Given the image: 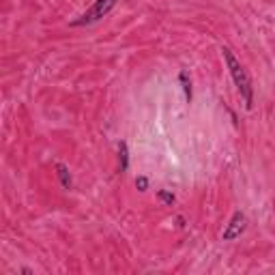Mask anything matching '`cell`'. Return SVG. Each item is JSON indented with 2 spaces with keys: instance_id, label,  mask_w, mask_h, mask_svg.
<instances>
[{
  "instance_id": "2",
  "label": "cell",
  "mask_w": 275,
  "mask_h": 275,
  "mask_svg": "<svg viewBox=\"0 0 275 275\" xmlns=\"http://www.w3.org/2000/svg\"><path fill=\"white\" fill-rule=\"evenodd\" d=\"M120 3V0H95V3L88 7V9L80 15L78 20H74L69 24V26H74V28H78V26H88V24H95V22H99V20H103L106 15H110L112 13V9Z\"/></svg>"
},
{
  "instance_id": "1",
  "label": "cell",
  "mask_w": 275,
  "mask_h": 275,
  "mask_svg": "<svg viewBox=\"0 0 275 275\" xmlns=\"http://www.w3.org/2000/svg\"><path fill=\"white\" fill-rule=\"evenodd\" d=\"M222 56H224L226 67H228V71H230V76L234 80V84H237V88H239L241 97H243L245 108L252 110V106H254V86H252V80H249V74L243 69V64L239 62L237 56L232 54L230 47H222Z\"/></svg>"
},
{
  "instance_id": "5",
  "label": "cell",
  "mask_w": 275,
  "mask_h": 275,
  "mask_svg": "<svg viewBox=\"0 0 275 275\" xmlns=\"http://www.w3.org/2000/svg\"><path fill=\"white\" fill-rule=\"evenodd\" d=\"M118 172L123 174L129 170V147H127V142H118Z\"/></svg>"
},
{
  "instance_id": "6",
  "label": "cell",
  "mask_w": 275,
  "mask_h": 275,
  "mask_svg": "<svg viewBox=\"0 0 275 275\" xmlns=\"http://www.w3.org/2000/svg\"><path fill=\"white\" fill-rule=\"evenodd\" d=\"M179 82H181V86H183V93H185V99H187V103H191V99H193V88H191V80H189V74L187 71H181L179 74Z\"/></svg>"
},
{
  "instance_id": "7",
  "label": "cell",
  "mask_w": 275,
  "mask_h": 275,
  "mask_svg": "<svg viewBox=\"0 0 275 275\" xmlns=\"http://www.w3.org/2000/svg\"><path fill=\"white\" fill-rule=\"evenodd\" d=\"M157 198H159V202H164L166 207H172V204H174V200H176V198H174V193H172V191H168V189H159V191H157Z\"/></svg>"
},
{
  "instance_id": "3",
  "label": "cell",
  "mask_w": 275,
  "mask_h": 275,
  "mask_svg": "<svg viewBox=\"0 0 275 275\" xmlns=\"http://www.w3.org/2000/svg\"><path fill=\"white\" fill-rule=\"evenodd\" d=\"M247 228V215L243 211H234V215L230 217V222L226 224V228L222 232V241H234L239 239L241 234Z\"/></svg>"
},
{
  "instance_id": "8",
  "label": "cell",
  "mask_w": 275,
  "mask_h": 275,
  "mask_svg": "<svg viewBox=\"0 0 275 275\" xmlns=\"http://www.w3.org/2000/svg\"><path fill=\"white\" fill-rule=\"evenodd\" d=\"M135 187H138V191H147L149 189V179H147V176H138Z\"/></svg>"
},
{
  "instance_id": "4",
  "label": "cell",
  "mask_w": 275,
  "mask_h": 275,
  "mask_svg": "<svg viewBox=\"0 0 275 275\" xmlns=\"http://www.w3.org/2000/svg\"><path fill=\"white\" fill-rule=\"evenodd\" d=\"M54 170H56V176H58V181H60V185H62L64 189H71V187H74V181H71L69 166H64L62 161H56Z\"/></svg>"
}]
</instances>
